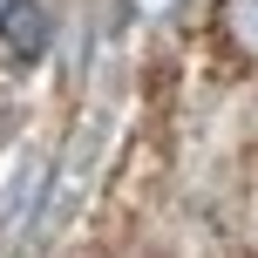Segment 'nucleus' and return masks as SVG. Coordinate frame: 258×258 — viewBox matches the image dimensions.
Returning a JSON list of instances; mask_svg holds the SVG:
<instances>
[{
	"label": "nucleus",
	"instance_id": "obj_1",
	"mask_svg": "<svg viewBox=\"0 0 258 258\" xmlns=\"http://www.w3.org/2000/svg\"><path fill=\"white\" fill-rule=\"evenodd\" d=\"M0 41H7L14 61H34L54 41V14L41 7V0H0Z\"/></svg>",
	"mask_w": 258,
	"mask_h": 258
},
{
	"label": "nucleus",
	"instance_id": "obj_2",
	"mask_svg": "<svg viewBox=\"0 0 258 258\" xmlns=\"http://www.w3.org/2000/svg\"><path fill=\"white\" fill-rule=\"evenodd\" d=\"M218 34L238 61L258 68V0H218Z\"/></svg>",
	"mask_w": 258,
	"mask_h": 258
},
{
	"label": "nucleus",
	"instance_id": "obj_3",
	"mask_svg": "<svg viewBox=\"0 0 258 258\" xmlns=\"http://www.w3.org/2000/svg\"><path fill=\"white\" fill-rule=\"evenodd\" d=\"M129 7H136V14H163L170 0H129Z\"/></svg>",
	"mask_w": 258,
	"mask_h": 258
}]
</instances>
